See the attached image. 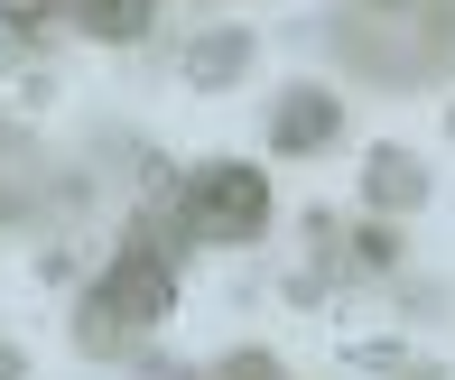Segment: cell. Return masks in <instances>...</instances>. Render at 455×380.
I'll list each match as a JSON object with an SVG mask.
<instances>
[{
  "label": "cell",
  "instance_id": "cell-1",
  "mask_svg": "<svg viewBox=\"0 0 455 380\" xmlns=\"http://www.w3.org/2000/svg\"><path fill=\"white\" fill-rule=\"evenodd\" d=\"M168 306H177V260H168V241L131 232V241H121V260L102 269V279L84 288V306H75V352L121 362L131 344H149V334L168 325Z\"/></svg>",
  "mask_w": 455,
  "mask_h": 380
},
{
  "label": "cell",
  "instance_id": "cell-2",
  "mask_svg": "<svg viewBox=\"0 0 455 380\" xmlns=\"http://www.w3.org/2000/svg\"><path fill=\"white\" fill-rule=\"evenodd\" d=\"M186 223L204 232V241H260L270 232V177L260 167H242V158H214V167H196V186H186Z\"/></svg>",
  "mask_w": 455,
  "mask_h": 380
},
{
  "label": "cell",
  "instance_id": "cell-3",
  "mask_svg": "<svg viewBox=\"0 0 455 380\" xmlns=\"http://www.w3.org/2000/svg\"><path fill=\"white\" fill-rule=\"evenodd\" d=\"M335 131H344V102L325 93V83H298V93H279V112H270V149H279V158L325 149Z\"/></svg>",
  "mask_w": 455,
  "mask_h": 380
},
{
  "label": "cell",
  "instance_id": "cell-4",
  "mask_svg": "<svg viewBox=\"0 0 455 380\" xmlns=\"http://www.w3.org/2000/svg\"><path fill=\"white\" fill-rule=\"evenodd\" d=\"M363 204H371V214H419V204H427V167L409 149H371L363 158Z\"/></svg>",
  "mask_w": 455,
  "mask_h": 380
},
{
  "label": "cell",
  "instance_id": "cell-5",
  "mask_svg": "<svg viewBox=\"0 0 455 380\" xmlns=\"http://www.w3.org/2000/svg\"><path fill=\"white\" fill-rule=\"evenodd\" d=\"M242 66H251V37L242 28H204L196 47H186V83H196V93H223Z\"/></svg>",
  "mask_w": 455,
  "mask_h": 380
},
{
  "label": "cell",
  "instance_id": "cell-6",
  "mask_svg": "<svg viewBox=\"0 0 455 380\" xmlns=\"http://www.w3.org/2000/svg\"><path fill=\"white\" fill-rule=\"evenodd\" d=\"M149 10H158V0H75V28L102 37V47H121V37L149 28Z\"/></svg>",
  "mask_w": 455,
  "mask_h": 380
},
{
  "label": "cell",
  "instance_id": "cell-7",
  "mask_svg": "<svg viewBox=\"0 0 455 380\" xmlns=\"http://www.w3.org/2000/svg\"><path fill=\"white\" fill-rule=\"evenodd\" d=\"M204 380H288V371L270 362V352H223V362L204 371Z\"/></svg>",
  "mask_w": 455,
  "mask_h": 380
},
{
  "label": "cell",
  "instance_id": "cell-8",
  "mask_svg": "<svg viewBox=\"0 0 455 380\" xmlns=\"http://www.w3.org/2000/svg\"><path fill=\"white\" fill-rule=\"evenodd\" d=\"M390 260H400V241H390L381 223H363V241H354V269H390Z\"/></svg>",
  "mask_w": 455,
  "mask_h": 380
},
{
  "label": "cell",
  "instance_id": "cell-9",
  "mask_svg": "<svg viewBox=\"0 0 455 380\" xmlns=\"http://www.w3.org/2000/svg\"><path fill=\"white\" fill-rule=\"evenodd\" d=\"M56 10H75V0H0V19H10V28H37V19H56Z\"/></svg>",
  "mask_w": 455,
  "mask_h": 380
},
{
  "label": "cell",
  "instance_id": "cell-10",
  "mask_svg": "<svg viewBox=\"0 0 455 380\" xmlns=\"http://www.w3.org/2000/svg\"><path fill=\"white\" fill-rule=\"evenodd\" d=\"M363 362H371V371H400V380H446L437 362H400V352H363Z\"/></svg>",
  "mask_w": 455,
  "mask_h": 380
},
{
  "label": "cell",
  "instance_id": "cell-11",
  "mask_svg": "<svg viewBox=\"0 0 455 380\" xmlns=\"http://www.w3.org/2000/svg\"><path fill=\"white\" fill-rule=\"evenodd\" d=\"M0 380H19V352H10V344H0Z\"/></svg>",
  "mask_w": 455,
  "mask_h": 380
},
{
  "label": "cell",
  "instance_id": "cell-12",
  "mask_svg": "<svg viewBox=\"0 0 455 380\" xmlns=\"http://www.w3.org/2000/svg\"><path fill=\"white\" fill-rule=\"evenodd\" d=\"M158 380H168V371H158Z\"/></svg>",
  "mask_w": 455,
  "mask_h": 380
}]
</instances>
